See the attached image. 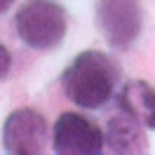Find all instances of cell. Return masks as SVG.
<instances>
[{
	"instance_id": "obj_6",
	"label": "cell",
	"mask_w": 155,
	"mask_h": 155,
	"mask_svg": "<svg viewBox=\"0 0 155 155\" xmlns=\"http://www.w3.org/2000/svg\"><path fill=\"white\" fill-rule=\"evenodd\" d=\"M106 143L113 153L129 155V153H143L146 150V136L141 129V122L129 113L110 117L106 127Z\"/></svg>"
},
{
	"instance_id": "obj_4",
	"label": "cell",
	"mask_w": 155,
	"mask_h": 155,
	"mask_svg": "<svg viewBox=\"0 0 155 155\" xmlns=\"http://www.w3.org/2000/svg\"><path fill=\"white\" fill-rule=\"evenodd\" d=\"M47 136V122L33 108H19L10 113L2 127L5 148L14 155H38L42 153Z\"/></svg>"
},
{
	"instance_id": "obj_2",
	"label": "cell",
	"mask_w": 155,
	"mask_h": 155,
	"mask_svg": "<svg viewBox=\"0 0 155 155\" xmlns=\"http://www.w3.org/2000/svg\"><path fill=\"white\" fill-rule=\"evenodd\" d=\"M17 33L33 49H52L66 35V12L52 0H28L17 12Z\"/></svg>"
},
{
	"instance_id": "obj_3",
	"label": "cell",
	"mask_w": 155,
	"mask_h": 155,
	"mask_svg": "<svg viewBox=\"0 0 155 155\" xmlns=\"http://www.w3.org/2000/svg\"><path fill=\"white\" fill-rule=\"evenodd\" d=\"M97 21L110 47L127 49L141 33V7L136 0H101Z\"/></svg>"
},
{
	"instance_id": "obj_8",
	"label": "cell",
	"mask_w": 155,
	"mask_h": 155,
	"mask_svg": "<svg viewBox=\"0 0 155 155\" xmlns=\"http://www.w3.org/2000/svg\"><path fill=\"white\" fill-rule=\"evenodd\" d=\"M10 66H12V57H10V52H7V47L0 42V78H5L10 73Z\"/></svg>"
},
{
	"instance_id": "obj_1",
	"label": "cell",
	"mask_w": 155,
	"mask_h": 155,
	"mask_svg": "<svg viewBox=\"0 0 155 155\" xmlns=\"http://www.w3.org/2000/svg\"><path fill=\"white\" fill-rule=\"evenodd\" d=\"M117 82L115 64L94 49L82 52L64 73V89L80 108H99L113 97Z\"/></svg>"
},
{
	"instance_id": "obj_7",
	"label": "cell",
	"mask_w": 155,
	"mask_h": 155,
	"mask_svg": "<svg viewBox=\"0 0 155 155\" xmlns=\"http://www.w3.org/2000/svg\"><path fill=\"white\" fill-rule=\"evenodd\" d=\"M120 108L134 115L141 125L148 129H155V87L143 80H132L127 82L125 89L120 92Z\"/></svg>"
},
{
	"instance_id": "obj_5",
	"label": "cell",
	"mask_w": 155,
	"mask_h": 155,
	"mask_svg": "<svg viewBox=\"0 0 155 155\" xmlns=\"http://www.w3.org/2000/svg\"><path fill=\"white\" fill-rule=\"evenodd\" d=\"M104 136L94 122L78 113L59 115L54 125V150L64 155H94L101 153Z\"/></svg>"
},
{
	"instance_id": "obj_9",
	"label": "cell",
	"mask_w": 155,
	"mask_h": 155,
	"mask_svg": "<svg viewBox=\"0 0 155 155\" xmlns=\"http://www.w3.org/2000/svg\"><path fill=\"white\" fill-rule=\"evenodd\" d=\"M10 5H12V0H0V14H2V12L7 10Z\"/></svg>"
}]
</instances>
